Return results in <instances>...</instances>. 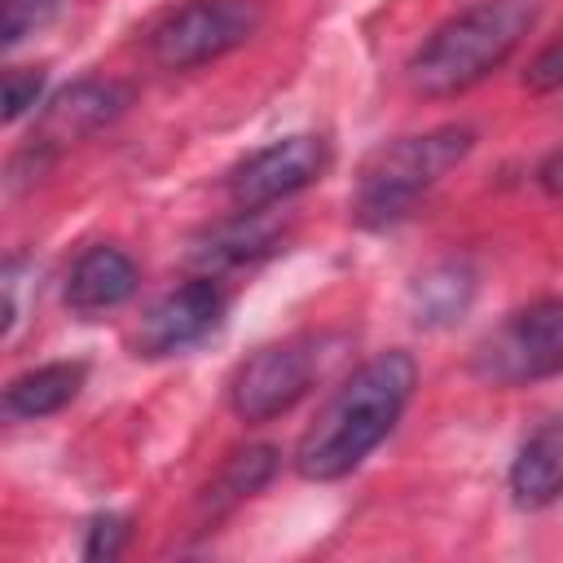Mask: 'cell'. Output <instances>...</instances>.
<instances>
[{
	"mask_svg": "<svg viewBox=\"0 0 563 563\" xmlns=\"http://www.w3.org/2000/svg\"><path fill=\"white\" fill-rule=\"evenodd\" d=\"M471 150H475V128H466V123H440V128H427V132H413V136H400V141L383 145L361 167V180H356V194H352L356 224H365V229L396 224Z\"/></svg>",
	"mask_w": 563,
	"mask_h": 563,
	"instance_id": "cell-3",
	"label": "cell"
},
{
	"mask_svg": "<svg viewBox=\"0 0 563 563\" xmlns=\"http://www.w3.org/2000/svg\"><path fill=\"white\" fill-rule=\"evenodd\" d=\"M88 383V365L84 361H48L35 365L26 374H18L4 387V418L9 422H35L48 418L57 409H66Z\"/></svg>",
	"mask_w": 563,
	"mask_h": 563,
	"instance_id": "cell-14",
	"label": "cell"
},
{
	"mask_svg": "<svg viewBox=\"0 0 563 563\" xmlns=\"http://www.w3.org/2000/svg\"><path fill=\"white\" fill-rule=\"evenodd\" d=\"M282 242H286V224H282V216L273 207H238L229 220L211 224L194 242L189 260L202 264L207 273H216V268H242V264H255V260L282 251Z\"/></svg>",
	"mask_w": 563,
	"mask_h": 563,
	"instance_id": "cell-10",
	"label": "cell"
},
{
	"mask_svg": "<svg viewBox=\"0 0 563 563\" xmlns=\"http://www.w3.org/2000/svg\"><path fill=\"white\" fill-rule=\"evenodd\" d=\"M132 106V84L110 79V75H88L66 84L62 92H53L40 110V123L31 132V145L22 150L18 163H31L35 172H44L62 150L88 141L92 132L110 128L123 110Z\"/></svg>",
	"mask_w": 563,
	"mask_h": 563,
	"instance_id": "cell-7",
	"label": "cell"
},
{
	"mask_svg": "<svg viewBox=\"0 0 563 563\" xmlns=\"http://www.w3.org/2000/svg\"><path fill=\"white\" fill-rule=\"evenodd\" d=\"M264 26V0H189L150 31V57L163 70H194L242 48Z\"/></svg>",
	"mask_w": 563,
	"mask_h": 563,
	"instance_id": "cell-6",
	"label": "cell"
},
{
	"mask_svg": "<svg viewBox=\"0 0 563 563\" xmlns=\"http://www.w3.org/2000/svg\"><path fill=\"white\" fill-rule=\"evenodd\" d=\"M343 347H347V334H334V330L286 334L255 347L229 378V409L242 422H273L290 413L325 378V369L343 356Z\"/></svg>",
	"mask_w": 563,
	"mask_h": 563,
	"instance_id": "cell-4",
	"label": "cell"
},
{
	"mask_svg": "<svg viewBox=\"0 0 563 563\" xmlns=\"http://www.w3.org/2000/svg\"><path fill=\"white\" fill-rule=\"evenodd\" d=\"M224 290L211 282V273L194 277V282H180L176 290H167L136 325L132 334V347L136 356L145 361H163V356H180L189 347H198L207 334L220 330L224 321Z\"/></svg>",
	"mask_w": 563,
	"mask_h": 563,
	"instance_id": "cell-9",
	"label": "cell"
},
{
	"mask_svg": "<svg viewBox=\"0 0 563 563\" xmlns=\"http://www.w3.org/2000/svg\"><path fill=\"white\" fill-rule=\"evenodd\" d=\"M128 541V519L123 515H97L88 523V537H84V559H114Z\"/></svg>",
	"mask_w": 563,
	"mask_h": 563,
	"instance_id": "cell-18",
	"label": "cell"
},
{
	"mask_svg": "<svg viewBox=\"0 0 563 563\" xmlns=\"http://www.w3.org/2000/svg\"><path fill=\"white\" fill-rule=\"evenodd\" d=\"M413 387H418V365L405 347L378 352L365 365H356L325 400L317 422L299 435L295 471L317 484L352 475L396 431L405 405L413 400Z\"/></svg>",
	"mask_w": 563,
	"mask_h": 563,
	"instance_id": "cell-1",
	"label": "cell"
},
{
	"mask_svg": "<svg viewBox=\"0 0 563 563\" xmlns=\"http://www.w3.org/2000/svg\"><path fill=\"white\" fill-rule=\"evenodd\" d=\"M541 4L537 0H475L444 18L409 57V88L418 97H457L488 79L497 66L510 62V53L528 40L537 26Z\"/></svg>",
	"mask_w": 563,
	"mask_h": 563,
	"instance_id": "cell-2",
	"label": "cell"
},
{
	"mask_svg": "<svg viewBox=\"0 0 563 563\" xmlns=\"http://www.w3.org/2000/svg\"><path fill=\"white\" fill-rule=\"evenodd\" d=\"M136 282H141L136 260L123 246L97 242L66 273V308L79 312V317L110 312V308H119V303H128L136 295Z\"/></svg>",
	"mask_w": 563,
	"mask_h": 563,
	"instance_id": "cell-11",
	"label": "cell"
},
{
	"mask_svg": "<svg viewBox=\"0 0 563 563\" xmlns=\"http://www.w3.org/2000/svg\"><path fill=\"white\" fill-rule=\"evenodd\" d=\"M537 185L545 189V194H554V198H563V150H554L541 167H537Z\"/></svg>",
	"mask_w": 563,
	"mask_h": 563,
	"instance_id": "cell-20",
	"label": "cell"
},
{
	"mask_svg": "<svg viewBox=\"0 0 563 563\" xmlns=\"http://www.w3.org/2000/svg\"><path fill=\"white\" fill-rule=\"evenodd\" d=\"M44 97V70L40 66H13L4 70V123H18L26 110H35Z\"/></svg>",
	"mask_w": 563,
	"mask_h": 563,
	"instance_id": "cell-17",
	"label": "cell"
},
{
	"mask_svg": "<svg viewBox=\"0 0 563 563\" xmlns=\"http://www.w3.org/2000/svg\"><path fill=\"white\" fill-rule=\"evenodd\" d=\"M510 497L519 510H541L563 497V413L545 418L510 462Z\"/></svg>",
	"mask_w": 563,
	"mask_h": 563,
	"instance_id": "cell-12",
	"label": "cell"
},
{
	"mask_svg": "<svg viewBox=\"0 0 563 563\" xmlns=\"http://www.w3.org/2000/svg\"><path fill=\"white\" fill-rule=\"evenodd\" d=\"M471 374L488 387L563 378V295L537 299L488 330L471 352Z\"/></svg>",
	"mask_w": 563,
	"mask_h": 563,
	"instance_id": "cell-5",
	"label": "cell"
},
{
	"mask_svg": "<svg viewBox=\"0 0 563 563\" xmlns=\"http://www.w3.org/2000/svg\"><path fill=\"white\" fill-rule=\"evenodd\" d=\"M475 268L462 255H444L435 264H427L413 282H409V317L422 330H444L453 321L466 317L471 299H475Z\"/></svg>",
	"mask_w": 563,
	"mask_h": 563,
	"instance_id": "cell-13",
	"label": "cell"
},
{
	"mask_svg": "<svg viewBox=\"0 0 563 563\" xmlns=\"http://www.w3.org/2000/svg\"><path fill=\"white\" fill-rule=\"evenodd\" d=\"M62 4H66V0H4V4H0V44H4V48L22 44V40L35 35L40 26H48Z\"/></svg>",
	"mask_w": 563,
	"mask_h": 563,
	"instance_id": "cell-16",
	"label": "cell"
},
{
	"mask_svg": "<svg viewBox=\"0 0 563 563\" xmlns=\"http://www.w3.org/2000/svg\"><path fill=\"white\" fill-rule=\"evenodd\" d=\"M528 84L537 92H550V88H563V40H554L550 48L537 53V62L528 66Z\"/></svg>",
	"mask_w": 563,
	"mask_h": 563,
	"instance_id": "cell-19",
	"label": "cell"
},
{
	"mask_svg": "<svg viewBox=\"0 0 563 563\" xmlns=\"http://www.w3.org/2000/svg\"><path fill=\"white\" fill-rule=\"evenodd\" d=\"M330 167V141L321 132L282 136L229 167L224 194L233 207H277L299 189L317 185Z\"/></svg>",
	"mask_w": 563,
	"mask_h": 563,
	"instance_id": "cell-8",
	"label": "cell"
},
{
	"mask_svg": "<svg viewBox=\"0 0 563 563\" xmlns=\"http://www.w3.org/2000/svg\"><path fill=\"white\" fill-rule=\"evenodd\" d=\"M273 471H277V449H273V444H251V449L233 453V457L220 466V475L211 479L207 497H202L207 510H211V515H224V510L242 506L246 497H255V493L273 479Z\"/></svg>",
	"mask_w": 563,
	"mask_h": 563,
	"instance_id": "cell-15",
	"label": "cell"
}]
</instances>
